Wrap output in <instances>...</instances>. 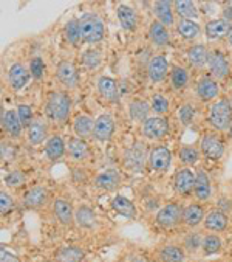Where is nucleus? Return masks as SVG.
I'll list each match as a JSON object with an SVG mask.
<instances>
[{
  "label": "nucleus",
  "instance_id": "obj_1",
  "mask_svg": "<svg viewBox=\"0 0 232 262\" xmlns=\"http://www.w3.org/2000/svg\"><path fill=\"white\" fill-rule=\"evenodd\" d=\"M207 123L215 129V132H226L232 127V101L221 98L211 104Z\"/></svg>",
  "mask_w": 232,
  "mask_h": 262
},
{
  "label": "nucleus",
  "instance_id": "obj_2",
  "mask_svg": "<svg viewBox=\"0 0 232 262\" xmlns=\"http://www.w3.org/2000/svg\"><path fill=\"white\" fill-rule=\"evenodd\" d=\"M72 112V99L64 92H53L47 101V115L51 121L64 124Z\"/></svg>",
  "mask_w": 232,
  "mask_h": 262
},
{
  "label": "nucleus",
  "instance_id": "obj_3",
  "mask_svg": "<svg viewBox=\"0 0 232 262\" xmlns=\"http://www.w3.org/2000/svg\"><path fill=\"white\" fill-rule=\"evenodd\" d=\"M79 25H81V36H82L84 42L96 43V42H101L104 39L105 28H104L102 20L98 16L85 14L79 19Z\"/></svg>",
  "mask_w": 232,
  "mask_h": 262
},
{
  "label": "nucleus",
  "instance_id": "obj_4",
  "mask_svg": "<svg viewBox=\"0 0 232 262\" xmlns=\"http://www.w3.org/2000/svg\"><path fill=\"white\" fill-rule=\"evenodd\" d=\"M183 214H184V208L177 202H170L159 208L155 222L161 228H173L183 222Z\"/></svg>",
  "mask_w": 232,
  "mask_h": 262
},
{
  "label": "nucleus",
  "instance_id": "obj_5",
  "mask_svg": "<svg viewBox=\"0 0 232 262\" xmlns=\"http://www.w3.org/2000/svg\"><path fill=\"white\" fill-rule=\"evenodd\" d=\"M200 150L209 160H220L224 154V141L217 132H207L200 140Z\"/></svg>",
  "mask_w": 232,
  "mask_h": 262
},
{
  "label": "nucleus",
  "instance_id": "obj_6",
  "mask_svg": "<svg viewBox=\"0 0 232 262\" xmlns=\"http://www.w3.org/2000/svg\"><path fill=\"white\" fill-rule=\"evenodd\" d=\"M169 121L164 117H149L144 123H143V135L149 140L158 141L163 140L164 137L169 135Z\"/></svg>",
  "mask_w": 232,
  "mask_h": 262
},
{
  "label": "nucleus",
  "instance_id": "obj_7",
  "mask_svg": "<svg viewBox=\"0 0 232 262\" xmlns=\"http://www.w3.org/2000/svg\"><path fill=\"white\" fill-rule=\"evenodd\" d=\"M124 166L133 172H141L144 168L146 160H149V157L146 155V147L141 143H135L133 146L127 147L124 152Z\"/></svg>",
  "mask_w": 232,
  "mask_h": 262
},
{
  "label": "nucleus",
  "instance_id": "obj_8",
  "mask_svg": "<svg viewBox=\"0 0 232 262\" xmlns=\"http://www.w3.org/2000/svg\"><path fill=\"white\" fill-rule=\"evenodd\" d=\"M149 166L155 172H166L172 165V152L167 146H155L149 152Z\"/></svg>",
  "mask_w": 232,
  "mask_h": 262
},
{
  "label": "nucleus",
  "instance_id": "obj_9",
  "mask_svg": "<svg viewBox=\"0 0 232 262\" xmlns=\"http://www.w3.org/2000/svg\"><path fill=\"white\" fill-rule=\"evenodd\" d=\"M207 67L212 73V78H215L217 81L224 79L229 72H230V66L226 59V56L218 50H212L209 51V58H207Z\"/></svg>",
  "mask_w": 232,
  "mask_h": 262
},
{
  "label": "nucleus",
  "instance_id": "obj_10",
  "mask_svg": "<svg viewBox=\"0 0 232 262\" xmlns=\"http://www.w3.org/2000/svg\"><path fill=\"white\" fill-rule=\"evenodd\" d=\"M197 174L191 168H181L173 176V188L181 195H186L194 191Z\"/></svg>",
  "mask_w": 232,
  "mask_h": 262
},
{
  "label": "nucleus",
  "instance_id": "obj_11",
  "mask_svg": "<svg viewBox=\"0 0 232 262\" xmlns=\"http://www.w3.org/2000/svg\"><path fill=\"white\" fill-rule=\"evenodd\" d=\"M220 93V84L215 78L203 76L197 82V96L203 102H209L215 99Z\"/></svg>",
  "mask_w": 232,
  "mask_h": 262
},
{
  "label": "nucleus",
  "instance_id": "obj_12",
  "mask_svg": "<svg viewBox=\"0 0 232 262\" xmlns=\"http://www.w3.org/2000/svg\"><path fill=\"white\" fill-rule=\"evenodd\" d=\"M75 211H76V209L73 208V205L65 199H56L53 202V214H54V217L65 227H70L75 222Z\"/></svg>",
  "mask_w": 232,
  "mask_h": 262
},
{
  "label": "nucleus",
  "instance_id": "obj_13",
  "mask_svg": "<svg viewBox=\"0 0 232 262\" xmlns=\"http://www.w3.org/2000/svg\"><path fill=\"white\" fill-rule=\"evenodd\" d=\"M114 134V120L111 115L108 114H104L101 117H98L95 120V132H93V137L101 141V143H105L108 141Z\"/></svg>",
  "mask_w": 232,
  "mask_h": 262
},
{
  "label": "nucleus",
  "instance_id": "obj_14",
  "mask_svg": "<svg viewBox=\"0 0 232 262\" xmlns=\"http://www.w3.org/2000/svg\"><path fill=\"white\" fill-rule=\"evenodd\" d=\"M57 79H59L67 89H75L79 84V73L76 67L68 61H61L56 69Z\"/></svg>",
  "mask_w": 232,
  "mask_h": 262
},
{
  "label": "nucleus",
  "instance_id": "obj_15",
  "mask_svg": "<svg viewBox=\"0 0 232 262\" xmlns=\"http://www.w3.org/2000/svg\"><path fill=\"white\" fill-rule=\"evenodd\" d=\"M98 92L99 95L111 102V104H118L120 102V89H118V84H116V81L110 76H101L98 79Z\"/></svg>",
  "mask_w": 232,
  "mask_h": 262
},
{
  "label": "nucleus",
  "instance_id": "obj_16",
  "mask_svg": "<svg viewBox=\"0 0 232 262\" xmlns=\"http://www.w3.org/2000/svg\"><path fill=\"white\" fill-rule=\"evenodd\" d=\"M167 72H169V61L166 56L159 55V56H153L150 59V62L147 66V75H149L150 82H153V84L161 82L166 78Z\"/></svg>",
  "mask_w": 232,
  "mask_h": 262
},
{
  "label": "nucleus",
  "instance_id": "obj_17",
  "mask_svg": "<svg viewBox=\"0 0 232 262\" xmlns=\"http://www.w3.org/2000/svg\"><path fill=\"white\" fill-rule=\"evenodd\" d=\"M121 185V174L116 169H107L95 177V186L102 191H114Z\"/></svg>",
  "mask_w": 232,
  "mask_h": 262
},
{
  "label": "nucleus",
  "instance_id": "obj_18",
  "mask_svg": "<svg viewBox=\"0 0 232 262\" xmlns=\"http://www.w3.org/2000/svg\"><path fill=\"white\" fill-rule=\"evenodd\" d=\"M30 76H31L30 69H27L24 64L16 62V64H13V66L10 67V72H8L10 85H11L14 90H17V92L22 90V89L28 84Z\"/></svg>",
  "mask_w": 232,
  "mask_h": 262
},
{
  "label": "nucleus",
  "instance_id": "obj_19",
  "mask_svg": "<svg viewBox=\"0 0 232 262\" xmlns=\"http://www.w3.org/2000/svg\"><path fill=\"white\" fill-rule=\"evenodd\" d=\"M2 127L11 138H20L24 132V126L19 120L17 111H4L2 112Z\"/></svg>",
  "mask_w": 232,
  "mask_h": 262
},
{
  "label": "nucleus",
  "instance_id": "obj_20",
  "mask_svg": "<svg viewBox=\"0 0 232 262\" xmlns=\"http://www.w3.org/2000/svg\"><path fill=\"white\" fill-rule=\"evenodd\" d=\"M194 195L198 202H207L212 195L211 179L204 169L197 171V179H195V185H194Z\"/></svg>",
  "mask_w": 232,
  "mask_h": 262
},
{
  "label": "nucleus",
  "instance_id": "obj_21",
  "mask_svg": "<svg viewBox=\"0 0 232 262\" xmlns=\"http://www.w3.org/2000/svg\"><path fill=\"white\" fill-rule=\"evenodd\" d=\"M67 154L73 162H85L90 155V149L88 144L85 143V140H81L78 137H72L67 143Z\"/></svg>",
  "mask_w": 232,
  "mask_h": 262
},
{
  "label": "nucleus",
  "instance_id": "obj_22",
  "mask_svg": "<svg viewBox=\"0 0 232 262\" xmlns=\"http://www.w3.org/2000/svg\"><path fill=\"white\" fill-rule=\"evenodd\" d=\"M48 191L43 186H34L24 195V206L27 209H39L48 202Z\"/></svg>",
  "mask_w": 232,
  "mask_h": 262
},
{
  "label": "nucleus",
  "instance_id": "obj_23",
  "mask_svg": "<svg viewBox=\"0 0 232 262\" xmlns=\"http://www.w3.org/2000/svg\"><path fill=\"white\" fill-rule=\"evenodd\" d=\"M204 208L201 203H189L184 206V214H183V224L189 228H197L200 224L204 222Z\"/></svg>",
  "mask_w": 232,
  "mask_h": 262
},
{
  "label": "nucleus",
  "instance_id": "obj_24",
  "mask_svg": "<svg viewBox=\"0 0 232 262\" xmlns=\"http://www.w3.org/2000/svg\"><path fill=\"white\" fill-rule=\"evenodd\" d=\"M173 2H166V0H159V2L153 4V13L156 16V20L161 22L164 27H172L175 24V16H173Z\"/></svg>",
  "mask_w": 232,
  "mask_h": 262
},
{
  "label": "nucleus",
  "instance_id": "obj_25",
  "mask_svg": "<svg viewBox=\"0 0 232 262\" xmlns=\"http://www.w3.org/2000/svg\"><path fill=\"white\" fill-rule=\"evenodd\" d=\"M73 132L81 140H87V138L93 137V132H95L93 118L88 117V115H84V114L76 115L75 120H73Z\"/></svg>",
  "mask_w": 232,
  "mask_h": 262
},
{
  "label": "nucleus",
  "instance_id": "obj_26",
  "mask_svg": "<svg viewBox=\"0 0 232 262\" xmlns=\"http://www.w3.org/2000/svg\"><path fill=\"white\" fill-rule=\"evenodd\" d=\"M232 30V24L224 19H212L206 24L204 33L209 39H223L227 37Z\"/></svg>",
  "mask_w": 232,
  "mask_h": 262
},
{
  "label": "nucleus",
  "instance_id": "obj_27",
  "mask_svg": "<svg viewBox=\"0 0 232 262\" xmlns=\"http://www.w3.org/2000/svg\"><path fill=\"white\" fill-rule=\"evenodd\" d=\"M158 257L161 262H184L186 260V250L181 245L169 244L163 245L158 250Z\"/></svg>",
  "mask_w": 232,
  "mask_h": 262
},
{
  "label": "nucleus",
  "instance_id": "obj_28",
  "mask_svg": "<svg viewBox=\"0 0 232 262\" xmlns=\"http://www.w3.org/2000/svg\"><path fill=\"white\" fill-rule=\"evenodd\" d=\"M65 152H67V144L59 135H53L48 138V141L45 144V155L48 160L57 162L59 159H62Z\"/></svg>",
  "mask_w": 232,
  "mask_h": 262
},
{
  "label": "nucleus",
  "instance_id": "obj_29",
  "mask_svg": "<svg viewBox=\"0 0 232 262\" xmlns=\"http://www.w3.org/2000/svg\"><path fill=\"white\" fill-rule=\"evenodd\" d=\"M111 208L114 213H118L127 219H136V206L132 200L124 195H114L111 200Z\"/></svg>",
  "mask_w": 232,
  "mask_h": 262
},
{
  "label": "nucleus",
  "instance_id": "obj_30",
  "mask_svg": "<svg viewBox=\"0 0 232 262\" xmlns=\"http://www.w3.org/2000/svg\"><path fill=\"white\" fill-rule=\"evenodd\" d=\"M48 135V126L42 118H37L31 123V126L27 129V140L33 146H39L43 143V140Z\"/></svg>",
  "mask_w": 232,
  "mask_h": 262
},
{
  "label": "nucleus",
  "instance_id": "obj_31",
  "mask_svg": "<svg viewBox=\"0 0 232 262\" xmlns=\"http://www.w3.org/2000/svg\"><path fill=\"white\" fill-rule=\"evenodd\" d=\"M116 14L121 22V27L127 31H135L138 27V14L130 5H120L116 8Z\"/></svg>",
  "mask_w": 232,
  "mask_h": 262
},
{
  "label": "nucleus",
  "instance_id": "obj_32",
  "mask_svg": "<svg viewBox=\"0 0 232 262\" xmlns=\"http://www.w3.org/2000/svg\"><path fill=\"white\" fill-rule=\"evenodd\" d=\"M75 222L81 228H93L98 225V217L93 208H90L88 205H81L75 211Z\"/></svg>",
  "mask_w": 232,
  "mask_h": 262
},
{
  "label": "nucleus",
  "instance_id": "obj_33",
  "mask_svg": "<svg viewBox=\"0 0 232 262\" xmlns=\"http://www.w3.org/2000/svg\"><path fill=\"white\" fill-rule=\"evenodd\" d=\"M227 224H229V219H227L226 213L218 211V209H214V211L207 213L204 217V228L209 231H214V233L226 230Z\"/></svg>",
  "mask_w": 232,
  "mask_h": 262
},
{
  "label": "nucleus",
  "instance_id": "obj_34",
  "mask_svg": "<svg viewBox=\"0 0 232 262\" xmlns=\"http://www.w3.org/2000/svg\"><path fill=\"white\" fill-rule=\"evenodd\" d=\"M85 257V250L78 245H67L56 251L57 262H82Z\"/></svg>",
  "mask_w": 232,
  "mask_h": 262
},
{
  "label": "nucleus",
  "instance_id": "obj_35",
  "mask_svg": "<svg viewBox=\"0 0 232 262\" xmlns=\"http://www.w3.org/2000/svg\"><path fill=\"white\" fill-rule=\"evenodd\" d=\"M149 37L152 40V43L158 45V47H166L170 42V33L169 28L164 27L161 22L153 20L149 27Z\"/></svg>",
  "mask_w": 232,
  "mask_h": 262
},
{
  "label": "nucleus",
  "instance_id": "obj_36",
  "mask_svg": "<svg viewBox=\"0 0 232 262\" xmlns=\"http://www.w3.org/2000/svg\"><path fill=\"white\" fill-rule=\"evenodd\" d=\"M207 58H209V51L203 43L192 45L188 50V61L192 67H197V69L204 67V64H207Z\"/></svg>",
  "mask_w": 232,
  "mask_h": 262
},
{
  "label": "nucleus",
  "instance_id": "obj_37",
  "mask_svg": "<svg viewBox=\"0 0 232 262\" xmlns=\"http://www.w3.org/2000/svg\"><path fill=\"white\" fill-rule=\"evenodd\" d=\"M189 84V73L184 67L173 66L170 70V85L173 90H184Z\"/></svg>",
  "mask_w": 232,
  "mask_h": 262
},
{
  "label": "nucleus",
  "instance_id": "obj_38",
  "mask_svg": "<svg viewBox=\"0 0 232 262\" xmlns=\"http://www.w3.org/2000/svg\"><path fill=\"white\" fill-rule=\"evenodd\" d=\"M150 104H147L146 101L141 99H133L129 104V115L133 121H141L144 123L149 118V112H150Z\"/></svg>",
  "mask_w": 232,
  "mask_h": 262
},
{
  "label": "nucleus",
  "instance_id": "obj_39",
  "mask_svg": "<svg viewBox=\"0 0 232 262\" xmlns=\"http://www.w3.org/2000/svg\"><path fill=\"white\" fill-rule=\"evenodd\" d=\"M177 31L178 34L186 39V40H194L200 36L201 28L195 20H188V19H181L177 25Z\"/></svg>",
  "mask_w": 232,
  "mask_h": 262
},
{
  "label": "nucleus",
  "instance_id": "obj_40",
  "mask_svg": "<svg viewBox=\"0 0 232 262\" xmlns=\"http://www.w3.org/2000/svg\"><path fill=\"white\" fill-rule=\"evenodd\" d=\"M173 10H175V13L180 17L188 19V20L197 19V16H198L197 5L194 2H189V0H178V2H173Z\"/></svg>",
  "mask_w": 232,
  "mask_h": 262
},
{
  "label": "nucleus",
  "instance_id": "obj_41",
  "mask_svg": "<svg viewBox=\"0 0 232 262\" xmlns=\"http://www.w3.org/2000/svg\"><path fill=\"white\" fill-rule=\"evenodd\" d=\"M180 162L186 166H194L200 160V150L195 146H183L178 150Z\"/></svg>",
  "mask_w": 232,
  "mask_h": 262
},
{
  "label": "nucleus",
  "instance_id": "obj_42",
  "mask_svg": "<svg viewBox=\"0 0 232 262\" xmlns=\"http://www.w3.org/2000/svg\"><path fill=\"white\" fill-rule=\"evenodd\" d=\"M169 99L161 95V93H153L152 95V99H150V109L153 114H156L158 117H163L164 114L169 112Z\"/></svg>",
  "mask_w": 232,
  "mask_h": 262
},
{
  "label": "nucleus",
  "instance_id": "obj_43",
  "mask_svg": "<svg viewBox=\"0 0 232 262\" xmlns=\"http://www.w3.org/2000/svg\"><path fill=\"white\" fill-rule=\"evenodd\" d=\"M65 37H67V40H68L73 47H78V45H79V42L82 40L79 20L72 19V20L65 25Z\"/></svg>",
  "mask_w": 232,
  "mask_h": 262
},
{
  "label": "nucleus",
  "instance_id": "obj_44",
  "mask_svg": "<svg viewBox=\"0 0 232 262\" xmlns=\"http://www.w3.org/2000/svg\"><path fill=\"white\" fill-rule=\"evenodd\" d=\"M221 239L217 236V234H207V236H204V239H203V247H201V250H203V253L204 254H207V256H211V254H217L220 250H221Z\"/></svg>",
  "mask_w": 232,
  "mask_h": 262
},
{
  "label": "nucleus",
  "instance_id": "obj_45",
  "mask_svg": "<svg viewBox=\"0 0 232 262\" xmlns=\"http://www.w3.org/2000/svg\"><path fill=\"white\" fill-rule=\"evenodd\" d=\"M4 182H5V185H7V186H10V188H20V186H24V185H25V182H27V176H25L22 171L16 169V171L8 172V174L4 177Z\"/></svg>",
  "mask_w": 232,
  "mask_h": 262
},
{
  "label": "nucleus",
  "instance_id": "obj_46",
  "mask_svg": "<svg viewBox=\"0 0 232 262\" xmlns=\"http://www.w3.org/2000/svg\"><path fill=\"white\" fill-rule=\"evenodd\" d=\"M101 61H102V56H101V53H99L98 50H87L85 53L82 55V62L90 70L98 69Z\"/></svg>",
  "mask_w": 232,
  "mask_h": 262
},
{
  "label": "nucleus",
  "instance_id": "obj_47",
  "mask_svg": "<svg viewBox=\"0 0 232 262\" xmlns=\"http://www.w3.org/2000/svg\"><path fill=\"white\" fill-rule=\"evenodd\" d=\"M203 236L200 233H189L184 239V250H188L189 253H195L198 248L203 247Z\"/></svg>",
  "mask_w": 232,
  "mask_h": 262
},
{
  "label": "nucleus",
  "instance_id": "obj_48",
  "mask_svg": "<svg viewBox=\"0 0 232 262\" xmlns=\"http://www.w3.org/2000/svg\"><path fill=\"white\" fill-rule=\"evenodd\" d=\"M17 115H19V120L24 126V129H28L31 126V123L34 121V115H33V109L27 104H19L17 107Z\"/></svg>",
  "mask_w": 232,
  "mask_h": 262
},
{
  "label": "nucleus",
  "instance_id": "obj_49",
  "mask_svg": "<svg viewBox=\"0 0 232 262\" xmlns=\"http://www.w3.org/2000/svg\"><path fill=\"white\" fill-rule=\"evenodd\" d=\"M195 107L192 106V104H184V106L180 109L178 112V117H180V121L183 126H191L195 120Z\"/></svg>",
  "mask_w": 232,
  "mask_h": 262
},
{
  "label": "nucleus",
  "instance_id": "obj_50",
  "mask_svg": "<svg viewBox=\"0 0 232 262\" xmlns=\"http://www.w3.org/2000/svg\"><path fill=\"white\" fill-rule=\"evenodd\" d=\"M30 73L37 81L43 78V75H45V62H43L42 58L31 59V62H30Z\"/></svg>",
  "mask_w": 232,
  "mask_h": 262
},
{
  "label": "nucleus",
  "instance_id": "obj_51",
  "mask_svg": "<svg viewBox=\"0 0 232 262\" xmlns=\"http://www.w3.org/2000/svg\"><path fill=\"white\" fill-rule=\"evenodd\" d=\"M14 208V200L13 197L4 189L2 192H0V213H2V216L8 214L10 211H13Z\"/></svg>",
  "mask_w": 232,
  "mask_h": 262
},
{
  "label": "nucleus",
  "instance_id": "obj_52",
  "mask_svg": "<svg viewBox=\"0 0 232 262\" xmlns=\"http://www.w3.org/2000/svg\"><path fill=\"white\" fill-rule=\"evenodd\" d=\"M0 262H20V260H19V257L8 253L5 248H2V251H0Z\"/></svg>",
  "mask_w": 232,
  "mask_h": 262
},
{
  "label": "nucleus",
  "instance_id": "obj_53",
  "mask_svg": "<svg viewBox=\"0 0 232 262\" xmlns=\"http://www.w3.org/2000/svg\"><path fill=\"white\" fill-rule=\"evenodd\" d=\"M229 206H232V202L230 200H227V199H221L220 202H218V211H230L232 208H229Z\"/></svg>",
  "mask_w": 232,
  "mask_h": 262
},
{
  "label": "nucleus",
  "instance_id": "obj_54",
  "mask_svg": "<svg viewBox=\"0 0 232 262\" xmlns=\"http://www.w3.org/2000/svg\"><path fill=\"white\" fill-rule=\"evenodd\" d=\"M223 19L227 20L229 24L232 22V2L224 7V10H223Z\"/></svg>",
  "mask_w": 232,
  "mask_h": 262
},
{
  "label": "nucleus",
  "instance_id": "obj_55",
  "mask_svg": "<svg viewBox=\"0 0 232 262\" xmlns=\"http://www.w3.org/2000/svg\"><path fill=\"white\" fill-rule=\"evenodd\" d=\"M227 39H229V42H230V45H232V30H230V33H229Z\"/></svg>",
  "mask_w": 232,
  "mask_h": 262
}]
</instances>
